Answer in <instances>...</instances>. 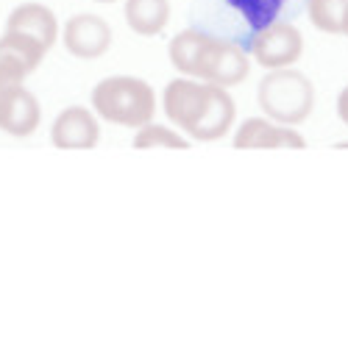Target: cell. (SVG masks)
<instances>
[{
    "label": "cell",
    "instance_id": "cell-7",
    "mask_svg": "<svg viewBox=\"0 0 348 353\" xmlns=\"http://www.w3.org/2000/svg\"><path fill=\"white\" fill-rule=\"evenodd\" d=\"M112 45V28L98 14H75L64 26V48L78 59H98Z\"/></svg>",
    "mask_w": 348,
    "mask_h": 353
},
{
    "label": "cell",
    "instance_id": "cell-2",
    "mask_svg": "<svg viewBox=\"0 0 348 353\" xmlns=\"http://www.w3.org/2000/svg\"><path fill=\"white\" fill-rule=\"evenodd\" d=\"M93 106L106 123L142 128L153 120L156 98L151 83H145L142 78L112 75V78H104L93 90Z\"/></svg>",
    "mask_w": 348,
    "mask_h": 353
},
{
    "label": "cell",
    "instance_id": "cell-13",
    "mask_svg": "<svg viewBox=\"0 0 348 353\" xmlns=\"http://www.w3.org/2000/svg\"><path fill=\"white\" fill-rule=\"evenodd\" d=\"M226 3L245 20L248 28L262 31L276 23L279 12L284 9V0H226Z\"/></svg>",
    "mask_w": 348,
    "mask_h": 353
},
{
    "label": "cell",
    "instance_id": "cell-14",
    "mask_svg": "<svg viewBox=\"0 0 348 353\" xmlns=\"http://www.w3.org/2000/svg\"><path fill=\"white\" fill-rule=\"evenodd\" d=\"M307 12L318 31L342 34V17L348 12V0H309Z\"/></svg>",
    "mask_w": 348,
    "mask_h": 353
},
{
    "label": "cell",
    "instance_id": "cell-17",
    "mask_svg": "<svg viewBox=\"0 0 348 353\" xmlns=\"http://www.w3.org/2000/svg\"><path fill=\"white\" fill-rule=\"evenodd\" d=\"M95 3H115V0H95Z\"/></svg>",
    "mask_w": 348,
    "mask_h": 353
},
{
    "label": "cell",
    "instance_id": "cell-1",
    "mask_svg": "<svg viewBox=\"0 0 348 353\" xmlns=\"http://www.w3.org/2000/svg\"><path fill=\"white\" fill-rule=\"evenodd\" d=\"M164 114L167 120L201 142H215L229 134L234 123V101L226 86L198 83L195 78H176L164 86Z\"/></svg>",
    "mask_w": 348,
    "mask_h": 353
},
{
    "label": "cell",
    "instance_id": "cell-6",
    "mask_svg": "<svg viewBox=\"0 0 348 353\" xmlns=\"http://www.w3.org/2000/svg\"><path fill=\"white\" fill-rule=\"evenodd\" d=\"M101 139V125L95 114L84 106H67L50 128V142L61 150H90Z\"/></svg>",
    "mask_w": 348,
    "mask_h": 353
},
{
    "label": "cell",
    "instance_id": "cell-18",
    "mask_svg": "<svg viewBox=\"0 0 348 353\" xmlns=\"http://www.w3.org/2000/svg\"><path fill=\"white\" fill-rule=\"evenodd\" d=\"M340 148H348V142H340Z\"/></svg>",
    "mask_w": 348,
    "mask_h": 353
},
{
    "label": "cell",
    "instance_id": "cell-8",
    "mask_svg": "<svg viewBox=\"0 0 348 353\" xmlns=\"http://www.w3.org/2000/svg\"><path fill=\"white\" fill-rule=\"evenodd\" d=\"M234 148H307L304 137L271 117H251L234 134Z\"/></svg>",
    "mask_w": 348,
    "mask_h": 353
},
{
    "label": "cell",
    "instance_id": "cell-10",
    "mask_svg": "<svg viewBox=\"0 0 348 353\" xmlns=\"http://www.w3.org/2000/svg\"><path fill=\"white\" fill-rule=\"evenodd\" d=\"M6 31L31 37L45 50H50L56 45V37H59V23H56V17H53V12L48 6H42V3H23V6H17L9 14Z\"/></svg>",
    "mask_w": 348,
    "mask_h": 353
},
{
    "label": "cell",
    "instance_id": "cell-5",
    "mask_svg": "<svg viewBox=\"0 0 348 353\" xmlns=\"http://www.w3.org/2000/svg\"><path fill=\"white\" fill-rule=\"evenodd\" d=\"M248 70H251V64L240 45H234L229 39L209 37V42L201 53V61H198L201 81H209L218 86H234V83L245 81Z\"/></svg>",
    "mask_w": 348,
    "mask_h": 353
},
{
    "label": "cell",
    "instance_id": "cell-12",
    "mask_svg": "<svg viewBox=\"0 0 348 353\" xmlns=\"http://www.w3.org/2000/svg\"><path fill=\"white\" fill-rule=\"evenodd\" d=\"M209 42V34L198 31V28H187L182 34L173 37L167 53H170V61L182 75L187 78H198V61H201V53Z\"/></svg>",
    "mask_w": 348,
    "mask_h": 353
},
{
    "label": "cell",
    "instance_id": "cell-16",
    "mask_svg": "<svg viewBox=\"0 0 348 353\" xmlns=\"http://www.w3.org/2000/svg\"><path fill=\"white\" fill-rule=\"evenodd\" d=\"M337 117L348 125V86H345V90L340 92V98H337Z\"/></svg>",
    "mask_w": 348,
    "mask_h": 353
},
{
    "label": "cell",
    "instance_id": "cell-3",
    "mask_svg": "<svg viewBox=\"0 0 348 353\" xmlns=\"http://www.w3.org/2000/svg\"><path fill=\"white\" fill-rule=\"evenodd\" d=\"M256 101L265 117L284 125H298L315 109V86L304 72L293 67H282V70H271L262 78L256 90Z\"/></svg>",
    "mask_w": 348,
    "mask_h": 353
},
{
    "label": "cell",
    "instance_id": "cell-15",
    "mask_svg": "<svg viewBox=\"0 0 348 353\" xmlns=\"http://www.w3.org/2000/svg\"><path fill=\"white\" fill-rule=\"evenodd\" d=\"M134 148H179V150H184L187 148V139H182L176 131H170L164 125L148 123V125H142L137 131Z\"/></svg>",
    "mask_w": 348,
    "mask_h": 353
},
{
    "label": "cell",
    "instance_id": "cell-11",
    "mask_svg": "<svg viewBox=\"0 0 348 353\" xmlns=\"http://www.w3.org/2000/svg\"><path fill=\"white\" fill-rule=\"evenodd\" d=\"M170 20V0H126V23L142 37H156Z\"/></svg>",
    "mask_w": 348,
    "mask_h": 353
},
{
    "label": "cell",
    "instance_id": "cell-4",
    "mask_svg": "<svg viewBox=\"0 0 348 353\" xmlns=\"http://www.w3.org/2000/svg\"><path fill=\"white\" fill-rule=\"evenodd\" d=\"M251 53L259 61V67L268 70L293 67L304 53V34L293 23H271L268 28L256 31Z\"/></svg>",
    "mask_w": 348,
    "mask_h": 353
},
{
    "label": "cell",
    "instance_id": "cell-9",
    "mask_svg": "<svg viewBox=\"0 0 348 353\" xmlns=\"http://www.w3.org/2000/svg\"><path fill=\"white\" fill-rule=\"evenodd\" d=\"M39 101L26 90V86H14L3 98H0V128L12 137H28L39 125Z\"/></svg>",
    "mask_w": 348,
    "mask_h": 353
}]
</instances>
